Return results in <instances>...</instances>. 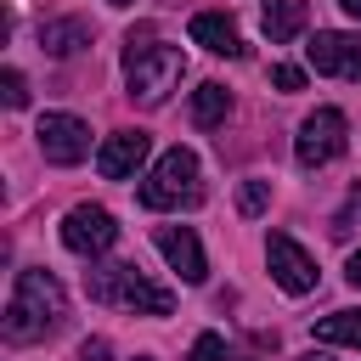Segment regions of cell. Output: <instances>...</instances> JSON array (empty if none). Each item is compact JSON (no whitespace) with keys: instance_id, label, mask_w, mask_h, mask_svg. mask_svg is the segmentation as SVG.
<instances>
[{"instance_id":"obj_18","label":"cell","mask_w":361,"mask_h":361,"mask_svg":"<svg viewBox=\"0 0 361 361\" xmlns=\"http://www.w3.org/2000/svg\"><path fill=\"white\" fill-rule=\"evenodd\" d=\"M186 361H226V338L220 333H197L192 350H186Z\"/></svg>"},{"instance_id":"obj_15","label":"cell","mask_w":361,"mask_h":361,"mask_svg":"<svg viewBox=\"0 0 361 361\" xmlns=\"http://www.w3.org/2000/svg\"><path fill=\"white\" fill-rule=\"evenodd\" d=\"M226 113H231V90H226V85H197V90H192V124H197V130L226 124Z\"/></svg>"},{"instance_id":"obj_17","label":"cell","mask_w":361,"mask_h":361,"mask_svg":"<svg viewBox=\"0 0 361 361\" xmlns=\"http://www.w3.org/2000/svg\"><path fill=\"white\" fill-rule=\"evenodd\" d=\"M265 203H271V180H243L237 186V209L243 214H265Z\"/></svg>"},{"instance_id":"obj_5","label":"cell","mask_w":361,"mask_h":361,"mask_svg":"<svg viewBox=\"0 0 361 361\" xmlns=\"http://www.w3.org/2000/svg\"><path fill=\"white\" fill-rule=\"evenodd\" d=\"M344 147H350V124H344V113H338V107H316V113L299 124V135H293V158H299L305 169L333 164Z\"/></svg>"},{"instance_id":"obj_25","label":"cell","mask_w":361,"mask_h":361,"mask_svg":"<svg viewBox=\"0 0 361 361\" xmlns=\"http://www.w3.org/2000/svg\"><path fill=\"white\" fill-rule=\"evenodd\" d=\"M135 361H152V355H135Z\"/></svg>"},{"instance_id":"obj_19","label":"cell","mask_w":361,"mask_h":361,"mask_svg":"<svg viewBox=\"0 0 361 361\" xmlns=\"http://www.w3.org/2000/svg\"><path fill=\"white\" fill-rule=\"evenodd\" d=\"M0 90H6V107H28V79H23L17 68L0 73Z\"/></svg>"},{"instance_id":"obj_8","label":"cell","mask_w":361,"mask_h":361,"mask_svg":"<svg viewBox=\"0 0 361 361\" xmlns=\"http://www.w3.org/2000/svg\"><path fill=\"white\" fill-rule=\"evenodd\" d=\"M265 259H271V276H276V288L282 293H310L316 288V259L288 237V231H271V243H265Z\"/></svg>"},{"instance_id":"obj_23","label":"cell","mask_w":361,"mask_h":361,"mask_svg":"<svg viewBox=\"0 0 361 361\" xmlns=\"http://www.w3.org/2000/svg\"><path fill=\"white\" fill-rule=\"evenodd\" d=\"M338 6H344V11H350V17H361V0H338Z\"/></svg>"},{"instance_id":"obj_2","label":"cell","mask_w":361,"mask_h":361,"mask_svg":"<svg viewBox=\"0 0 361 361\" xmlns=\"http://www.w3.org/2000/svg\"><path fill=\"white\" fill-rule=\"evenodd\" d=\"M180 73H186L180 45H158L152 34H130V45H124V85H130V102L164 107L169 90L180 85Z\"/></svg>"},{"instance_id":"obj_6","label":"cell","mask_w":361,"mask_h":361,"mask_svg":"<svg viewBox=\"0 0 361 361\" xmlns=\"http://www.w3.org/2000/svg\"><path fill=\"white\" fill-rule=\"evenodd\" d=\"M113 243H118V220H113L102 203H79V209L62 214V248H68V254L96 259V254H107Z\"/></svg>"},{"instance_id":"obj_11","label":"cell","mask_w":361,"mask_h":361,"mask_svg":"<svg viewBox=\"0 0 361 361\" xmlns=\"http://www.w3.org/2000/svg\"><path fill=\"white\" fill-rule=\"evenodd\" d=\"M147 135L141 130H118V135H107L102 147H96V169L107 175V180H130L141 164H147Z\"/></svg>"},{"instance_id":"obj_22","label":"cell","mask_w":361,"mask_h":361,"mask_svg":"<svg viewBox=\"0 0 361 361\" xmlns=\"http://www.w3.org/2000/svg\"><path fill=\"white\" fill-rule=\"evenodd\" d=\"M344 276H350V288H361V248L350 254V265H344Z\"/></svg>"},{"instance_id":"obj_24","label":"cell","mask_w":361,"mask_h":361,"mask_svg":"<svg viewBox=\"0 0 361 361\" xmlns=\"http://www.w3.org/2000/svg\"><path fill=\"white\" fill-rule=\"evenodd\" d=\"M107 6H130V0H107Z\"/></svg>"},{"instance_id":"obj_20","label":"cell","mask_w":361,"mask_h":361,"mask_svg":"<svg viewBox=\"0 0 361 361\" xmlns=\"http://www.w3.org/2000/svg\"><path fill=\"white\" fill-rule=\"evenodd\" d=\"M271 85H276V90H305V68L276 62V68H271Z\"/></svg>"},{"instance_id":"obj_13","label":"cell","mask_w":361,"mask_h":361,"mask_svg":"<svg viewBox=\"0 0 361 361\" xmlns=\"http://www.w3.org/2000/svg\"><path fill=\"white\" fill-rule=\"evenodd\" d=\"M305 23H310V6L305 0H265V34H271V45L299 39Z\"/></svg>"},{"instance_id":"obj_14","label":"cell","mask_w":361,"mask_h":361,"mask_svg":"<svg viewBox=\"0 0 361 361\" xmlns=\"http://www.w3.org/2000/svg\"><path fill=\"white\" fill-rule=\"evenodd\" d=\"M39 45H45L51 56H73L79 45H90V23H79V17H56V23H39Z\"/></svg>"},{"instance_id":"obj_7","label":"cell","mask_w":361,"mask_h":361,"mask_svg":"<svg viewBox=\"0 0 361 361\" xmlns=\"http://www.w3.org/2000/svg\"><path fill=\"white\" fill-rule=\"evenodd\" d=\"M34 141H39V152H45V164H79L85 152H90V124L85 118H73V113H45L39 118V130H34Z\"/></svg>"},{"instance_id":"obj_16","label":"cell","mask_w":361,"mask_h":361,"mask_svg":"<svg viewBox=\"0 0 361 361\" xmlns=\"http://www.w3.org/2000/svg\"><path fill=\"white\" fill-rule=\"evenodd\" d=\"M316 344H350L361 350V310H333L316 322Z\"/></svg>"},{"instance_id":"obj_9","label":"cell","mask_w":361,"mask_h":361,"mask_svg":"<svg viewBox=\"0 0 361 361\" xmlns=\"http://www.w3.org/2000/svg\"><path fill=\"white\" fill-rule=\"evenodd\" d=\"M310 68L316 73H333V79H361V34H338V28H322L310 45H305Z\"/></svg>"},{"instance_id":"obj_21","label":"cell","mask_w":361,"mask_h":361,"mask_svg":"<svg viewBox=\"0 0 361 361\" xmlns=\"http://www.w3.org/2000/svg\"><path fill=\"white\" fill-rule=\"evenodd\" d=\"M107 355H113L107 338H85V344H79V361H107Z\"/></svg>"},{"instance_id":"obj_3","label":"cell","mask_w":361,"mask_h":361,"mask_svg":"<svg viewBox=\"0 0 361 361\" xmlns=\"http://www.w3.org/2000/svg\"><path fill=\"white\" fill-rule=\"evenodd\" d=\"M85 288L96 305H118V310H141V316H169L175 310V293L147 282L135 265H96L85 271Z\"/></svg>"},{"instance_id":"obj_4","label":"cell","mask_w":361,"mask_h":361,"mask_svg":"<svg viewBox=\"0 0 361 361\" xmlns=\"http://www.w3.org/2000/svg\"><path fill=\"white\" fill-rule=\"evenodd\" d=\"M141 203L147 209H197L203 203V169H197V152H186V147H169L158 164H152V175L141 180Z\"/></svg>"},{"instance_id":"obj_12","label":"cell","mask_w":361,"mask_h":361,"mask_svg":"<svg viewBox=\"0 0 361 361\" xmlns=\"http://www.w3.org/2000/svg\"><path fill=\"white\" fill-rule=\"evenodd\" d=\"M192 45H203L214 56H243V34L226 11H197L192 17Z\"/></svg>"},{"instance_id":"obj_1","label":"cell","mask_w":361,"mask_h":361,"mask_svg":"<svg viewBox=\"0 0 361 361\" xmlns=\"http://www.w3.org/2000/svg\"><path fill=\"white\" fill-rule=\"evenodd\" d=\"M68 316V293L51 271H17V288L6 299V338L11 344H34L51 338Z\"/></svg>"},{"instance_id":"obj_10","label":"cell","mask_w":361,"mask_h":361,"mask_svg":"<svg viewBox=\"0 0 361 361\" xmlns=\"http://www.w3.org/2000/svg\"><path fill=\"white\" fill-rule=\"evenodd\" d=\"M152 243H158V254L169 259V271H180V282H203V276H209V265H203V243L192 237V226H158Z\"/></svg>"}]
</instances>
